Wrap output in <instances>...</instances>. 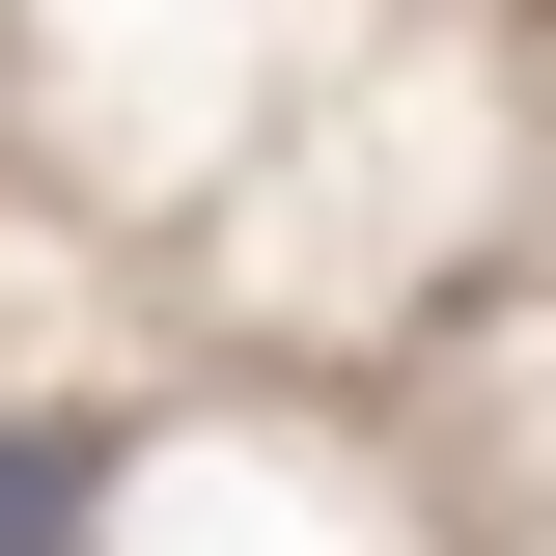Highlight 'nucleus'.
<instances>
[{
  "instance_id": "f257e3e1",
  "label": "nucleus",
  "mask_w": 556,
  "mask_h": 556,
  "mask_svg": "<svg viewBox=\"0 0 556 556\" xmlns=\"http://www.w3.org/2000/svg\"><path fill=\"white\" fill-rule=\"evenodd\" d=\"M84 501H112L84 445H0V529H84Z\"/></svg>"
}]
</instances>
